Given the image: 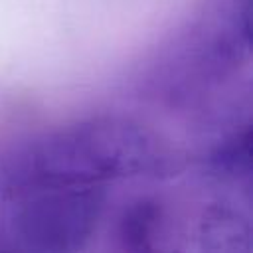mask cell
Wrapping results in <instances>:
<instances>
[{"label":"cell","instance_id":"6da1fadb","mask_svg":"<svg viewBox=\"0 0 253 253\" xmlns=\"http://www.w3.org/2000/svg\"><path fill=\"white\" fill-rule=\"evenodd\" d=\"M152 130L125 117H93L43 132L14 150L0 168L6 192L51 186H105L150 174L160 164Z\"/></svg>","mask_w":253,"mask_h":253},{"label":"cell","instance_id":"7a4b0ae2","mask_svg":"<svg viewBox=\"0 0 253 253\" xmlns=\"http://www.w3.org/2000/svg\"><path fill=\"white\" fill-rule=\"evenodd\" d=\"M105 204V186H51L22 192L12 210V229L30 249L77 251L93 237Z\"/></svg>","mask_w":253,"mask_h":253},{"label":"cell","instance_id":"3957f363","mask_svg":"<svg viewBox=\"0 0 253 253\" xmlns=\"http://www.w3.org/2000/svg\"><path fill=\"white\" fill-rule=\"evenodd\" d=\"M162 219V208L152 198H136L119 217V239L126 249H150Z\"/></svg>","mask_w":253,"mask_h":253}]
</instances>
